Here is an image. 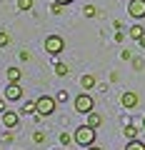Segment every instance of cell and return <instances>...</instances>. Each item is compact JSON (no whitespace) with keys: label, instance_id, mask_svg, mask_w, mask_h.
Masks as SVG:
<instances>
[{"label":"cell","instance_id":"obj_12","mask_svg":"<svg viewBox=\"0 0 145 150\" xmlns=\"http://www.w3.org/2000/svg\"><path fill=\"white\" fill-rule=\"evenodd\" d=\"M80 85H83V90H93V88H95V75H83Z\"/></svg>","mask_w":145,"mask_h":150},{"label":"cell","instance_id":"obj_5","mask_svg":"<svg viewBox=\"0 0 145 150\" xmlns=\"http://www.w3.org/2000/svg\"><path fill=\"white\" fill-rule=\"evenodd\" d=\"M138 103H140V98H138V93H135V90H125L123 95H120V105H123L125 110H135Z\"/></svg>","mask_w":145,"mask_h":150},{"label":"cell","instance_id":"obj_23","mask_svg":"<svg viewBox=\"0 0 145 150\" xmlns=\"http://www.w3.org/2000/svg\"><path fill=\"white\" fill-rule=\"evenodd\" d=\"M8 43H10V35H8L5 30H0V48H5Z\"/></svg>","mask_w":145,"mask_h":150},{"label":"cell","instance_id":"obj_20","mask_svg":"<svg viewBox=\"0 0 145 150\" xmlns=\"http://www.w3.org/2000/svg\"><path fill=\"white\" fill-rule=\"evenodd\" d=\"M50 13H53V15H63V5H60V3H50Z\"/></svg>","mask_w":145,"mask_h":150},{"label":"cell","instance_id":"obj_19","mask_svg":"<svg viewBox=\"0 0 145 150\" xmlns=\"http://www.w3.org/2000/svg\"><path fill=\"white\" fill-rule=\"evenodd\" d=\"M33 143H45V133H43V130H35V133H33Z\"/></svg>","mask_w":145,"mask_h":150},{"label":"cell","instance_id":"obj_1","mask_svg":"<svg viewBox=\"0 0 145 150\" xmlns=\"http://www.w3.org/2000/svg\"><path fill=\"white\" fill-rule=\"evenodd\" d=\"M95 133L98 130L95 128H90V125H78L75 128V135H73V138H75V143L78 145H83V148H90V145H95Z\"/></svg>","mask_w":145,"mask_h":150},{"label":"cell","instance_id":"obj_3","mask_svg":"<svg viewBox=\"0 0 145 150\" xmlns=\"http://www.w3.org/2000/svg\"><path fill=\"white\" fill-rule=\"evenodd\" d=\"M95 110V100H93L90 93H80V95H75V112H80V115H88V112Z\"/></svg>","mask_w":145,"mask_h":150},{"label":"cell","instance_id":"obj_29","mask_svg":"<svg viewBox=\"0 0 145 150\" xmlns=\"http://www.w3.org/2000/svg\"><path fill=\"white\" fill-rule=\"evenodd\" d=\"M143 128H145V118H143Z\"/></svg>","mask_w":145,"mask_h":150},{"label":"cell","instance_id":"obj_25","mask_svg":"<svg viewBox=\"0 0 145 150\" xmlns=\"http://www.w3.org/2000/svg\"><path fill=\"white\" fill-rule=\"evenodd\" d=\"M120 58H123V60H133V53H130V50H123V53H120Z\"/></svg>","mask_w":145,"mask_h":150},{"label":"cell","instance_id":"obj_17","mask_svg":"<svg viewBox=\"0 0 145 150\" xmlns=\"http://www.w3.org/2000/svg\"><path fill=\"white\" fill-rule=\"evenodd\" d=\"M83 15H85V18H95L98 15V8L95 5H85V8H83Z\"/></svg>","mask_w":145,"mask_h":150},{"label":"cell","instance_id":"obj_21","mask_svg":"<svg viewBox=\"0 0 145 150\" xmlns=\"http://www.w3.org/2000/svg\"><path fill=\"white\" fill-rule=\"evenodd\" d=\"M130 63H133V70H143V68H145V60H143V58H133Z\"/></svg>","mask_w":145,"mask_h":150},{"label":"cell","instance_id":"obj_7","mask_svg":"<svg viewBox=\"0 0 145 150\" xmlns=\"http://www.w3.org/2000/svg\"><path fill=\"white\" fill-rule=\"evenodd\" d=\"M3 93H5V100H10V103H15V100H20V98H23L20 83H8V88Z\"/></svg>","mask_w":145,"mask_h":150},{"label":"cell","instance_id":"obj_13","mask_svg":"<svg viewBox=\"0 0 145 150\" xmlns=\"http://www.w3.org/2000/svg\"><path fill=\"white\" fill-rule=\"evenodd\" d=\"M123 133H125V138H128V140H135V138H138V133H140V130L135 128L133 123H128V125H125V130H123Z\"/></svg>","mask_w":145,"mask_h":150},{"label":"cell","instance_id":"obj_2","mask_svg":"<svg viewBox=\"0 0 145 150\" xmlns=\"http://www.w3.org/2000/svg\"><path fill=\"white\" fill-rule=\"evenodd\" d=\"M35 108H38V115H40V118H48V115H53V112H55L58 100H55L53 95H40L38 100H35Z\"/></svg>","mask_w":145,"mask_h":150},{"label":"cell","instance_id":"obj_14","mask_svg":"<svg viewBox=\"0 0 145 150\" xmlns=\"http://www.w3.org/2000/svg\"><path fill=\"white\" fill-rule=\"evenodd\" d=\"M68 73H70V68L65 63H55V75H58V78H65Z\"/></svg>","mask_w":145,"mask_h":150},{"label":"cell","instance_id":"obj_26","mask_svg":"<svg viewBox=\"0 0 145 150\" xmlns=\"http://www.w3.org/2000/svg\"><path fill=\"white\" fill-rule=\"evenodd\" d=\"M55 3H60V5H70V3H75V0H55Z\"/></svg>","mask_w":145,"mask_h":150},{"label":"cell","instance_id":"obj_24","mask_svg":"<svg viewBox=\"0 0 145 150\" xmlns=\"http://www.w3.org/2000/svg\"><path fill=\"white\" fill-rule=\"evenodd\" d=\"M68 93H65V90H58V95H55V100H58V103H65V100H68Z\"/></svg>","mask_w":145,"mask_h":150},{"label":"cell","instance_id":"obj_27","mask_svg":"<svg viewBox=\"0 0 145 150\" xmlns=\"http://www.w3.org/2000/svg\"><path fill=\"white\" fill-rule=\"evenodd\" d=\"M0 112H5V100H0Z\"/></svg>","mask_w":145,"mask_h":150},{"label":"cell","instance_id":"obj_4","mask_svg":"<svg viewBox=\"0 0 145 150\" xmlns=\"http://www.w3.org/2000/svg\"><path fill=\"white\" fill-rule=\"evenodd\" d=\"M63 50H65V40L60 35H48V38H45V53H48V55L55 58V55H60Z\"/></svg>","mask_w":145,"mask_h":150},{"label":"cell","instance_id":"obj_22","mask_svg":"<svg viewBox=\"0 0 145 150\" xmlns=\"http://www.w3.org/2000/svg\"><path fill=\"white\" fill-rule=\"evenodd\" d=\"M33 0H18V10H30Z\"/></svg>","mask_w":145,"mask_h":150},{"label":"cell","instance_id":"obj_9","mask_svg":"<svg viewBox=\"0 0 145 150\" xmlns=\"http://www.w3.org/2000/svg\"><path fill=\"white\" fill-rule=\"evenodd\" d=\"M85 118H88V125H90V128H100V125H103V115H100V112H98V110H93V112H88V115H85Z\"/></svg>","mask_w":145,"mask_h":150},{"label":"cell","instance_id":"obj_18","mask_svg":"<svg viewBox=\"0 0 145 150\" xmlns=\"http://www.w3.org/2000/svg\"><path fill=\"white\" fill-rule=\"evenodd\" d=\"M73 140H75V138H73L70 133H60V145H65V148H68V145L73 143Z\"/></svg>","mask_w":145,"mask_h":150},{"label":"cell","instance_id":"obj_10","mask_svg":"<svg viewBox=\"0 0 145 150\" xmlns=\"http://www.w3.org/2000/svg\"><path fill=\"white\" fill-rule=\"evenodd\" d=\"M128 35H130V40H138V43H140V40L145 38V28H143V25H133V28L128 30Z\"/></svg>","mask_w":145,"mask_h":150},{"label":"cell","instance_id":"obj_11","mask_svg":"<svg viewBox=\"0 0 145 150\" xmlns=\"http://www.w3.org/2000/svg\"><path fill=\"white\" fill-rule=\"evenodd\" d=\"M23 70L20 68H8V83H20Z\"/></svg>","mask_w":145,"mask_h":150},{"label":"cell","instance_id":"obj_16","mask_svg":"<svg viewBox=\"0 0 145 150\" xmlns=\"http://www.w3.org/2000/svg\"><path fill=\"white\" fill-rule=\"evenodd\" d=\"M35 112H38L35 103H25V105H23V110H20V115H35Z\"/></svg>","mask_w":145,"mask_h":150},{"label":"cell","instance_id":"obj_8","mask_svg":"<svg viewBox=\"0 0 145 150\" xmlns=\"http://www.w3.org/2000/svg\"><path fill=\"white\" fill-rule=\"evenodd\" d=\"M3 125H5L8 130H15L18 125H20V115H18V112L5 110V112H3Z\"/></svg>","mask_w":145,"mask_h":150},{"label":"cell","instance_id":"obj_28","mask_svg":"<svg viewBox=\"0 0 145 150\" xmlns=\"http://www.w3.org/2000/svg\"><path fill=\"white\" fill-rule=\"evenodd\" d=\"M88 150H103V148H98V145H90V148H88Z\"/></svg>","mask_w":145,"mask_h":150},{"label":"cell","instance_id":"obj_15","mask_svg":"<svg viewBox=\"0 0 145 150\" xmlns=\"http://www.w3.org/2000/svg\"><path fill=\"white\" fill-rule=\"evenodd\" d=\"M125 150H145V143H140L138 138H135V140H128V145H125Z\"/></svg>","mask_w":145,"mask_h":150},{"label":"cell","instance_id":"obj_6","mask_svg":"<svg viewBox=\"0 0 145 150\" xmlns=\"http://www.w3.org/2000/svg\"><path fill=\"white\" fill-rule=\"evenodd\" d=\"M128 13H130V18H135V20H143L145 18V0H130L128 3Z\"/></svg>","mask_w":145,"mask_h":150}]
</instances>
